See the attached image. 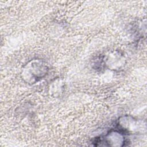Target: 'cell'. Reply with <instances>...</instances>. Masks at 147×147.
I'll list each match as a JSON object with an SVG mask.
<instances>
[{"label":"cell","instance_id":"obj_1","mask_svg":"<svg viewBox=\"0 0 147 147\" xmlns=\"http://www.w3.org/2000/svg\"><path fill=\"white\" fill-rule=\"evenodd\" d=\"M48 70V67L44 61L40 59H33L23 67L21 78L25 83L33 84L44 78L47 75Z\"/></svg>","mask_w":147,"mask_h":147},{"label":"cell","instance_id":"obj_2","mask_svg":"<svg viewBox=\"0 0 147 147\" xmlns=\"http://www.w3.org/2000/svg\"><path fill=\"white\" fill-rule=\"evenodd\" d=\"M125 134V133L119 129L111 130L101 138H96L94 142L96 146H123L127 143Z\"/></svg>","mask_w":147,"mask_h":147},{"label":"cell","instance_id":"obj_3","mask_svg":"<svg viewBox=\"0 0 147 147\" xmlns=\"http://www.w3.org/2000/svg\"><path fill=\"white\" fill-rule=\"evenodd\" d=\"M125 56L118 51H108L102 57L103 65L110 70L118 71L125 65Z\"/></svg>","mask_w":147,"mask_h":147}]
</instances>
